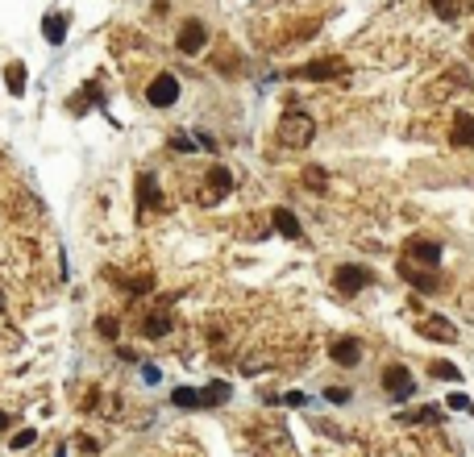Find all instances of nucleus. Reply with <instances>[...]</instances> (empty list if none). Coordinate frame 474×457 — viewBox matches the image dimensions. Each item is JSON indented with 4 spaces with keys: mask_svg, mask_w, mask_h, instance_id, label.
Masks as SVG:
<instances>
[{
    "mask_svg": "<svg viewBox=\"0 0 474 457\" xmlns=\"http://www.w3.org/2000/svg\"><path fill=\"white\" fill-rule=\"evenodd\" d=\"M291 108L283 112V121H279V129H275V137L283 141V146H291V150H304V146H312V137H316V121L308 117V112H300L296 108V100H287Z\"/></svg>",
    "mask_w": 474,
    "mask_h": 457,
    "instance_id": "nucleus-1",
    "label": "nucleus"
},
{
    "mask_svg": "<svg viewBox=\"0 0 474 457\" xmlns=\"http://www.w3.org/2000/svg\"><path fill=\"white\" fill-rule=\"evenodd\" d=\"M146 100H150L154 108H171V104L179 100V79H175L171 71L154 75V79H150V87H146Z\"/></svg>",
    "mask_w": 474,
    "mask_h": 457,
    "instance_id": "nucleus-2",
    "label": "nucleus"
},
{
    "mask_svg": "<svg viewBox=\"0 0 474 457\" xmlns=\"http://www.w3.org/2000/svg\"><path fill=\"white\" fill-rule=\"evenodd\" d=\"M383 391H387L396 404H404V399L416 391V379H412L404 366H387V370H383Z\"/></svg>",
    "mask_w": 474,
    "mask_h": 457,
    "instance_id": "nucleus-3",
    "label": "nucleus"
},
{
    "mask_svg": "<svg viewBox=\"0 0 474 457\" xmlns=\"http://www.w3.org/2000/svg\"><path fill=\"white\" fill-rule=\"evenodd\" d=\"M204 42H208V25L204 21H183V29H179V37H175V46H179V54H200L204 50Z\"/></svg>",
    "mask_w": 474,
    "mask_h": 457,
    "instance_id": "nucleus-4",
    "label": "nucleus"
},
{
    "mask_svg": "<svg viewBox=\"0 0 474 457\" xmlns=\"http://www.w3.org/2000/svg\"><path fill=\"white\" fill-rule=\"evenodd\" d=\"M366 283H371V270H362V266H337L333 270V287L341 295H358Z\"/></svg>",
    "mask_w": 474,
    "mask_h": 457,
    "instance_id": "nucleus-5",
    "label": "nucleus"
},
{
    "mask_svg": "<svg viewBox=\"0 0 474 457\" xmlns=\"http://www.w3.org/2000/svg\"><path fill=\"white\" fill-rule=\"evenodd\" d=\"M296 75H300V79H312V83H316V79H341V75H346V62H341V58H316V62H304Z\"/></svg>",
    "mask_w": 474,
    "mask_h": 457,
    "instance_id": "nucleus-6",
    "label": "nucleus"
},
{
    "mask_svg": "<svg viewBox=\"0 0 474 457\" xmlns=\"http://www.w3.org/2000/svg\"><path fill=\"white\" fill-rule=\"evenodd\" d=\"M137 204H142V212H154V208L167 204L162 191H158V175H154V171H142V175H137Z\"/></svg>",
    "mask_w": 474,
    "mask_h": 457,
    "instance_id": "nucleus-7",
    "label": "nucleus"
},
{
    "mask_svg": "<svg viewBox=\"0 0 474 457\" xmlns=\"http://www.w3.org/2000/svg\"><path fill=\"white\" fill-rule=\"evenodd\" d=\"M404 254H408V262H425V266H437L441 262V245L437 241H421V237H412L404 245Z\"/></svg>",
    "mask_w": 474,
    "mask_h": 457,
    "instance_id": "nucleus-8",
    "label": "nucleus"
},
{
    "mask_svg": "<svg viewBox=\"0 0 474 457\" xmlns=\"http://www.w3.org/2000/svg\"><path fill=\"white\" fill-rule=\"evenodd\" d=\"M400 275H404V283H412V287H416V291H425V295H429V291H437V283H441V279H437V270H425V266H412V262H404V266H400Z\"/></svg>",
    "mask_w": 474,
    "mask_h": 457,
    "instance_id": "nucleus-9",
    "label": "nucleus"
},
{
    "mask_svg": "<svg viewBox=\"0 0 474 457\" xmlns=\"http://www.w3.org/2000/svg\"><path fill=\"white\" fill-rule=\"evenodd\" d=\"M142 333H146L150 341H162V337L171 333V308H167V304H158V308L142 320Z\"/></svg>",
    "mask_w": 474,
    "mask_h": 457,
    "instance_id": "nucleus-10",
    "label": "nucleus"
},
{
    "mask_svg": "<svg viewBox=\"0 0 474 457\" xmlns=\"http://www.w3.org/2000/svg\"><path fill=\"white\" fill-rule=\"evenodd\" d=\"M233 191V175L225 171V166H212L208 171V196H204V204H217V200H225Z\"/></svg>",
    "mask_w": 474,
    "mask_h": 457,
    "instance_id": "nucleus-11",
    "label": "nucleus"
},
{
    "mask_svg": "<svg viewBox=\"0 0 474 457\" xmlns=\"http://www.w3.org/2000/svg\"><path fill=\"white\" fill-rule=\"evenodd\" d=\"M329 354H333V362H341V366H358V362H362V341H358V337H337Z\"/></svg>",
    "mask_w": 474,
    "mask_h": 457,
    "instance_id": "nucleus-12",
    "label": "nucleus"
},
{
    "mask_svg": "<svg viewBox=\"0 0 474 457\" xmlns=\"http://www.w3.org/2000/svg\"><path fill=\"white\" fill-rule=\"evenodd\" d=\"M271 221H275V229H279L287 241H300V237H304V229H300V221H296V212H291V208H275V212H271Z\"/></svg>",
    "mask_w": 474,
    "mask_h": 457,
    "instance_id": "nucleus-13",
    "label": "nucleus"
},
{
    "mask_svg": "<svg viewBox=\"0 0 474 457\" xmlns=\"http://www.w3.org/2000/svg\"><path fill=\"white\" fill-rule=\"evenodd\" d=\"M421 333H429L433 341H446V345H450V341H458V329H454L446 316H429V320L421 325Z\"/></svg>",
    "mask_w": 474,
    "mask_h": 457,
    "instance_id": "nucleus-14",
    "label": "nucleus"
},
{
    "mask_svg": "<svg viewBox=\"0 0 474 457\" xmlns=\"http://www.w3.org/2000/svg\"><path fill=\"white\" fill-rule=\"evenodd\" d=\"M450 141H454V146H474V117L471 112H458V117H454Z\"/></svg>",
    "mask_w": 474,
    "mask_h": 457,
    "instance_id": "nucleus-15",
    "label": "nucleus"
},
{
    "mask_svg": "<svg viewBox=\"0 0 474 457\" xmlns=\"http://www.w3.org/2000/svg\"><path fill=\"white\" fill-rule=\"evenodd\" d=\"M229 395H233L229 383H208V387L200 391V408H221V404H229Z\"/></svg>",
    "mask_w": 474,
    "mask_h": 457,
    "instance_id": "nucleus-16",
    "label": "nucleus"
},
{
    "mask_svg": "<svg viewBox=\"0 0 474 457\" xmlns=\"http://www.w3.org/2000/svg\"><path fill=\"white\" fill-rule=\"evenodd\" d=\"M42 29H46V42L58 46V42L67 37V17H62V12H50V17L42 21Z\"/></svg>",
    "mask_w": 474,
    "mask_h": 457,
    "instance_id": "nucleus-17",
    "label": "nucleus"
},
{
    "mask_svg": "<svg viewBox=\"0 0 474 457\" xmlns=\"http://www.w3.org/2000/svg\"><path fill=\"white\" fill-rule=\"evenodd\" d=\"M441 424V412L437 408H421V412H400V424Z\"/></svg>",
    "mask_w": 474,
    "mask_h": 457,
    "instance_id": "nucleus-18",
    "label": "nucleus"
},
{
    "mask_svg": "<svg viewBox=\"0 0 474 457\" xmlns=\"http://www.w3.org/2000/svg\"><path fill=\"white\" fill-rule=\"evenodd\" d=\"M171 404L192 412V408H200V391H192V387H175V391H171Z\"/></svg>",
    "mask_w": 474,
    "mask_h": 457,
    "instance_id": "nucleus-19",
    "label": "nucleus"
},
{
    "mask_svg": "<svg viewBox=\"0 0 474 457\" xmlns=\"http://www.w3.org/2000/svg\"><path fill=\"white\" fill-rule=\"evenodd\" d=\"M4 83H8V92H12V96H21V92H25V67H21V62H12V67L4 71Z\"/></svg>",
    "mask_w": 474,
    "mask_h": 457,
    "instance_id": "nucleus-20",
    "label": "nucleus"
},
{
    "mask_svg": "<svg viewBox=\"0 0 474 457\" xmlns=\"http://www.w3.org/2000/svg\"><path fill=\"white\" fill-rule=\"evenodd\" d=\"M433 379H446V383H458V379H462V370H458L454 362H433Z\"/></svg>",
    "mask_w": 474,
    "mask_h": 457,
    "instance_id": "nucleus-21",
    "label": "nucleus"
},
{
    "mask_svg": "<svg viewBox=\"0 0 474 457\" xmlns=\"http://www.w3.org/2000/svg\"><path fill=\"white\" fill-rule=\"evenodd\" d=\"M433 8H437V17H441V21H458V12H462V8H458V0H433Z\"/></svg>",
    "mask_w": 474,
    "mask_h": 457,
    "instance_id": "nucleus-22",
    "label": "nucleus"
},
{
    "mask_svg": "<svg viewBox=\"0 0 474 457\" xmlns=\"http://www.w3.org/2000/svg\"><path fill=\"white\" fill-rule=\"evenodd\" d=\"M304 179H308V187H316V191H325V183H329V179H325V166H308Z\"/></svg>",
    "mask_w": 474,
    "mask_h": 457,
    "instance_id": "nucleus-23",
    "label": "nucleus"
},
{
    "mask_svg": "<svg viewBox=\"0 0 474 457\" xmlns=\"http://www.w3.org/2000/svg\"><path fill=\"white\" fill-rule=\"evenodd\" d=\"M96 333H100L104 341H117V320H112V316H100V320H96Z\"/></svg>",
    "mask_w": 474,
    "mask_h": 457,
    "instance_id": "nucleus-24",
    "label": "nucleus"
},
{
    "mask_svg": "<svg viewBox=\"0 0 474 457\" xmlns=\"http://www.w3.org/2000/svg\"><path fill=\"white\" fill-rule=\"evenodd\" d=\"M446 404H450L454 412H471V416H474V404H471V395H462V391H454V395H450Z\"/></svg>",
    "mask_w": 474,
    "mask_h": 457,
    "instance_id": "nucleus-25",
    "label": "nucleus"
},
{
    "mask_svg": "<svg viewBox=\"0 0 474 457\" xmlns=\"http://www.w3.org/2000/svg\"><path fill=\"white\" fill-rule=\"evenodd\" d=\"M33 441H37V433H33V429H21V433L12 437V449H29Z\"/></svg>",
    "mask_w": 474,
    "mask_h": 457,
    "instance_id": "nucleus-26",
    "label": "nucleus"
},
{
    "mask_svg": "<svg viewBox=\"0 0 474 457\" xmlns=\"http://www.w3.org/2000/svg\"><path fill=\"white\" fill-rule=\"evenodd\" d=\"M171 146H175V150H183V154H192V150H196V141H187V133H171Z\"/></svg>",
    "mask_w": 474,
    "mask_h": 457,
    "instance_id": "nucleus-27",
    "label": "nucleus"
},
{
    "mask_svg": "<svg viewBox=\"0 0 474 457\" xmlns=\"http://www.w3.org/2000/svg\"><path fill=\"white\" fill-rule=\"evenodd\" d=\"M325 399H329V404H346V399H350V391H346V387H329V391H325Z\"/></svg>",
    "mask_w": 474,
    "mask_h": 457,
    "instance_id": "nucleus-28",
    "label": "nucleus"
},
{
    "mask_svg": "<svg viewBox=\"0 0 474 457\" xmlns=\"http://www.w3.org/2000/svg\"><path fill=\"white\" fill-rule=\"evenodd\" d=\"M283 404H287V408H304V404H308V395H304V391H287V399H283Z\"/></svg>",
    "mask_w": 474,
    "mask_h": 457,
    "instance_id": "nucleus-29",
    "label": "nucleus"
},
{
    "mask_svg": "<svg viewBox=\"0 0 474 457\" xmlns=\"http://www.w3.org/2000/svg\"><path fill=\"white\" fill-rule=\"evenodd\" d=\"M8 424H12V416H8V412H0V433H4Z\"/></svg>",
    "mask_w": 474,
    "mask_h": 457,
    "instance_id": "nucleus-30",
    "label": "nucleus"
},
{
    "mask_svg": "<svg viewBox=\"0 0 474 457\" xmlns=\"http://www.w3.org/2000/svg\"><path fill=\"white\" fill-rule=\"evenodd\" d=\"M0 312H4V295H0Z\"/></svg>",
    "mask_w": 474,
    "mask_h": 457,
    "instance_id": "nucleus-31",
    "label": "nucleus"
}]
</instances>
